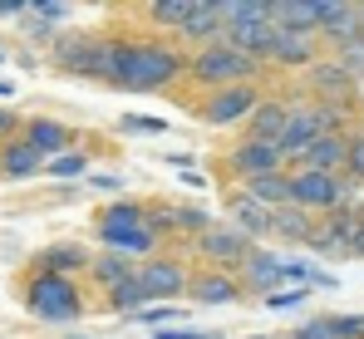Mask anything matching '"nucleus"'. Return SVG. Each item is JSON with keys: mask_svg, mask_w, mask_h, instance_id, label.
I'll return each instance as SVG.
<instances>
[{"mask_svg": "<svg viewBox=\"0 0 364 339\" xmlns=\"http://www.w3.org/2000/svg\"><path fill=\"white\" fill-rule=\"evenodd\" d=\"M173 315H178L173 305H163V310H153V305H148V310H138V320H148V325H158V320H173Z\"/></svg>", "mask_w": 364, "mask_h": 339, "instance_id": "41", "label": "nucleus"}, {"mask_svg": "<svg viewBox=\"0 0 364 339\" xmlns=\"http://www.w3.org/2000/svg\"><path fill=\"white\" fill-rule=\"evenodd\" d=\"M335 64L350 74V79H360L364 74V35L355 40V45H345V50H335Z\"/></svg>", "mask_w": 364, "mask_h": 339, "instance_id": "34", "label": "nucleus"}, {"mask_svg": "<svg viewBox=\"0 0 364 339\" xmlns=\"http://www.w3.org/2000/svg\"><path fill=\"white\" fill-rule=\"evenodd\" d=\"M0 59H5V55H0Z\"/></svg>", "mask_w": 364, "mask_h": 339, "instance_id": "48", "label": "nucleus"}, {"mask_svg": "<svg viewBox=\"0 0 364 339\" xmlns=\"http://www.w3.org/2000/svg\"><path fill=\"white\" fill-rule=\"evenodd\" d=\"M330 335L335 339H364V315H335L330 320Z\"/></svg>", "mask_w": 364, "mask_h": 339, "instance_id": "35", "label": "nucleus"}, {"mask_svg": "<svg viewBox=\"0 0 364 339\" xmlns=\"http://www.w3.org/2000/svg\"><path fill=\"white\" fill-rule=\"evenodd\" d=\"M187 69H192V79H202L212 89H227V84H251L261 74V59L237 55L227 45H207V50H197V59H187Z\"/></svg>", "mask_w": 364, "mask_h": 339, "instance_id": "3", "label": "nucleus"}, {"mask_svg": "<svg viewBox=\"0 0 364 339\" xmlns=\"http://www.w3.org/2000/svg\"><path fill=\"white\" fill-rule=\"evenodd\" d=\"M197 246H202V256L217 261V266H242V256L251 251V241H246L237 226H207V231L197 236Z\"/></svg>", "mask_w": 364, "mask_h": 339, "instance_id": "11", "label": "nucleus"}, {"mask_svg": "<svg viewBox=\"0 0 364 339\" xmlns=\"http://www.w3.org/2000/svg\"><path fill=\"white\" fill-rule=\"evenodd\" d=\"M217 10H222V25H227V30H237V25H261V20L271 15L266 0H222Z\"/></svg>", "mask_w": 364, "mask_h": 339, "instance_id": "27", "label": "nucleus"}, {"mask_svg": "<svg viewBox=\"0 0 364 339\" xmlns=\"http://www.w3.org/2000/svg\"><path fill=\"white\" fill-rule=\"evenodd\" d=\"M355 202V182L340 172H310V168H296L291 172V207L301 212H335V207H350Z\"/></svg>", "mask_w": 364, "mask_h": 339, "instance_id": "2", "label": "nucleus"}, {"mask_svg": "<svg viewBox=\"0 0 364 339\" xmlns=\"http://www.w3.org/2000/svg\"><path fill=\"white\" fill-rule=\"evenodd\" d=\"M315 138H320V104H305V99H296V104H291V113H286L281 138H276L281 158H286V163H296V158H301Z\"/></svg>", "mask_w": 364, "mask_h": 339, "instance_id": "6", "label": "nucleus"}, {"mask_svg": "<svg viewBox=\"0 0 364 339\" xmlns=\"http://www.w3.org/2000/svg\"><path fill=\"white\" fill-rule=\"evenodd\" d=\"M89 271H94V281L104 285V290H114L119 281H128L138 266L128 261V256H119V251H109V256H99V261H89Z\"/></svg>", "mask_w": 364, "mask_h": 339, "instance_id": "28", "label": "nucleus"}, {"mask_svg": "<svg viewBox=\"0 0 364 339\" xmlns=\"http://www.w3.org/2000/svg\"><path fill=\"white\" fill-rule=\"evenodd\" d=\"M40 168H45V163H40L20 138H10V143L0 148V172H5V177H35Z\"/></svg>", "mask_w": 364, "mask_h": 339, "instance_id": "26", "label": "nucleus"}, {"mask_svg": "<svg viewBox=\"0 0 364 339\" xmlns=\"http://www.w3.org/2000/svg\"><path fill=\"white\" fill-rule=\"evenodd\" d=\"M109 305L119 310V315H138V310H148V290L138 285V276H128L109 290Z\"/></svg>", "mask_w": 364, "mask_h": 339, "instance_id": "29", "label": "nucleus"}, {"mask_svg": "<svg viewBox=\"0 0 364 339\" xmlns=\"http://www.w3.org/2000/svg\"><path fill=\"white\" fill-rule=\"evenodd\" d=\"M20 143H25V148H30V153L45 163V158H55V153H64V148L74 143V133H69L64 123H55V118H30Z\"/></svg>", "mask_w": 364, "mask_h": 339, "instance_id": "14", "label": "nucleus"}, {"mask_svg": "<svg viewBox=\"0 0 364 339\" xmlns=\"http://www.w3.org/2000/svg\"><path fill=\"white\" fill-rule=\"evenodd\" d=\"M182 69H187V59L173 45H123V64L114 84H123V89H163Z\"/></svg>", "mask_w": 364, "mask_h": 339, "instance_id": "1", "label": "nucleus"}, {"mask_svg": "<svg viewBox=\"0 0 364 339\" xmlns=\"http://www.w3.org/2000/svg\"><path fill=\"white\" fill-rule=\"evenodd\" d=\"M60 64L64 69H74V74H99V40H79V35H69L60 45Z\"/></svg>", "mask_w": 364, "mask_h": 339, "instance_id": "24", "label": "nucleus"}, {"mask_svg": "<svg viewBox=\"0 0 364 339\" xmlns=\"http://www.w3.org/2000/svg\"><path fill=\"white\" fill-rule=\"evenodd\" d=\"M30 15L35 20H64V5H55V0L50 5H30Z\"/></svg>", "mask_w": 364, "mask_h": 339, "instance_id": "40", "label": "nucleus"}, {"mask_svg": "<svg viewBox=\"0 0 364 339\" xmlns=\"http://www.w3.org/2000/svg\"><path fill=\"white\" fill-rule=\"evenodd\" d=\"M50 172H55V177H74V172H84V158H79V153H64V158L50 163Z\"/></svg>", "mask_w": 364, "mask_h": 339, "instance_id": "37", "label": "nucleus"}, {"mask_svg": "<svg viewBox=\"0 0 364 339\" xmlns=\"http://www.w3.org/2000/svg\"><path fill=\"white\" fill-rule=\"evenodd\" d=\"M310 89L320 94V104H350L355 79H350L335 59H315V64H310Z\"/></svg>", "mask_w": 364, "mask_h": 339, "instance_id": "15", "label": "nucleus"}, {"mask_svg": "<svg viewBox=\"0 0 364 339\" xmlns=\"http://www.w3.org/2000/svg\"><path fill=\"white\" fill-rule=\"evenodd\" d=\"M345 143H350V133H320L301 158H296V168L335 172V177H340V172H345Z\"/></svg>", "mask_w": 364, "mask_h": 339, "instance_id": "13", "label": "nucleus"}, {"mask_svg": "<svg viewBox=\"0 0 364 339\" xmlns=\"http://www.w3.org/2000/svg\"><path fill=\"white\" fill-rule=\"evenodd\" d=\"M15 128H20V118H15L10 109H0V143H10V133H15Z\"/></svg>", "mask_w": 364, "mask_h": 339, "instance_id": "42", "label": "nucleus"}, {"mask_svg": "<svg viewBox=\"0 0 364 339\" xmlns=\"http://www.w3.org/2000/svg\"><path fill=\"white\" fill-rule=\"evenodd\" d=\"M281 266H286L281 256L251 246V251L242 256V266H237V271H242L237 285H242V290H261V295H271V290H281Z\"/></svg>", "mask_w": 364, "mask_h": 339, "instance_id": "9", "label": "nucleus"}, {"mask_svg": "<svg viewBox=\"0 0 364 339\" xmlns=\"http://www.w3.org/2000/svg\"><path fill=\"white\" fill-rule=\"evenodd\" d=\"M89 256L79 251V246H50V251H40V276H64V271H74V266H84Z\"/></svg>", "mask_w": 364, "mask_h": 339, "instance_id": "30", "label": "nucleus"}, {"mask_svg": "<svg viewBox=\"0 0 364 339\" xmlns=\"http://www.w3.org/2000/svg\"><path fill=\"white\" fill-rule=\"evenodd\" d=\"M187 0H158V5H148V20H158V25H168V30H182V20H187Z\"/></svg>", "mask_w": 364, "mask_h": 339, "instance_id": "31", "label": "nucleus"}, {"mask_svg": "<svg viewBox=\"0 0 364 339\" xmlns=\"http://www.w3.org/2000/svg\"><path fill=\"white\" fill-rule=\"evenodd\" d=\"M232 217H237L232 226L242 231V236L251 241V246H256L261 236H271V212H266L261 202H251L246 192H232Z\"/></svg>", "mask_w": 364, "mask_h": 339, "instance_id": "20", "label": "nucleus"}, {"mask_svg": "<svg viewBox=\"0 0 364 339\" xmlns=\"http://www.w3.org/2000/svg\"><path fill=\"white\" fill-rule=\"evenodd\" d=\"M310 212H301V207H276L271 212V236H281V241H296V246H305V236H310Z\"/></svg>", "mask_w": 364, "mask_h": 339, "instance_id": "25", "label": "nucleus"}, {"mask_svg": "<svg viewBox=\"0 0 364 339\" xmlns=\"http://www.w3.org/2000/svg\"><path fill=\"white\" fill-rule=\"evenodd\" d=\"M123 128H128V133H163L158 118H123Z\"/></svg>", "mask_w": 364, "mask_h": 339, "instance_id": "39", "label": "nucleus"}, {"mask_svg": "<svg viewBox=\"0 0 364 339\" xmlns=\"http://www.w3.org/2000/svg\"><path fill=\"white\" fill-rule=\"evenodd\" d=\"M133 276L148 290V300H173V295L187 290V271H182L178 261H143Z\"/></svg>", "mask_w": 364, "mask_h": 339, "instance_id": "10", "label": "nucleus"}, {"mask_svg": "<svg viewBox=\"0 0 364 339\" xmlns=\"http://www.w3.org/2000/svg\"><path fill=\"white\" fill-rule=\"evenodd\" d=\"M286 339H291V335H286Z\"/></svg>", "mask_w": 364, "mask_h": 339, "instance_id": "49", "label": "nucleus"}, {"mask_svg": "<svg viewBox=\"0 0 364 339\" xmlns=\"http://www.w3.org/2000/svg\"><path fill=\"white\" fill-rule=\"evenodd\" d=\"M345 177L355 187L364 182V133H350V143H345Z\"/></svg>", "mask_w": 364, "mask_h": 339, "instance_id": "33", "label": "nucleus"}, {"mask_svg": "<svg viewBox=\"0 0 364 339\" xmlns=\"http://www.w3.org/2000/svg\"><path fill=\"white\" fill-rule=\"evenodd\" d=\"M163 217H173L168 226H178V231H192V236H202V231L212 226V217H207V212H197V207H168Z\"/></svg>", "mask_w": 364, "mask_h": 339, "instance_id": "32", "label": "nucleus"}, {"mask_svg": "<svg viewBox=\"0 0 364 339\" xmlns=\"http://www.w3.org/2000/svg\"><path fill=\"white\" fill-rule=\"evenodd\" d=\"M128 231H148V207L143 202H114L99 217V236H128Z\"/></svg>", "mask_w": 364, "mask_h": 339, "instance_id": "22", "label": "nucleus"}, {"mask_svg": "<svg viewBox=\"0 0 364 339\" xmlns=\"http://www.w3.org/2000/svg\"><path fill=\"white\" fill-rule=\"evenodd\" d=\"M350 256H364V217H360V231H355V241H350Z\"/></svg>", "mask_w": 364, "mask_h": 339, "instance_id": "43", "label": "nucleus"}, {"mask_svg": "<svg viewBox=\"0 0 364 339\" xmlns=\"http://www.w3.org/2000/svg\"><path fill=\"white\" fill-rule=\"evenodd\" d=\"M266 64H281V69H310L315 64V35H291V30H276L271 50H266Z\"/></svg>", "mask_w": 364, "mask_h": 339, "instance_id": "16", "label": "nucleus"}, {"mask_svg": "<svg viewBox=\"0 0 364 339\" xmlns=\"http://www.w3.org/2000/svg\"><path fill=\"white\" fill-rule=\"evenodd\" d=\"M187 295L202 300V305H232L242 295V285H237L232 271H202L197 281H187Z\"/></svg>", "mask_w": 364, "mask_h": 339, "instance_id": "19", "label": "nucleus"}, {"mask_svg": "<svg viewBox=\"0 0 364 339\" xmlns=\"http://www.w3.org/2000/svg\"><path fill=\"white\" fill-rule=\"evenodd\" d=\"M0 99H10V84H0Z\"/></svg>", "mask_w": 364, "mask_h": 339, "instance_id": "45", "label": "nucleus"}, {"mask_svg": "<svg viewBox=\"0 0 364 339\" xmlns=\"http://www.w3.org/2000/svg\"><path fill=\"white\" fill-rule=\"evenodd\" d=\"M291 339H335V335H330V320H310L301 335H291Z\"/></svg>", "mask_w": 364, "mask_h": 339, "instance_id": "38", "label": "nucleus"}, {"mask_svg": "<svg viewBox=\"0 0 364 339\" xmlns=\"http://www.w3.org/2000/svg\"><path fill=\"white\" fill-rule=\"evenodd\" d=\"M25 300H30V315H40V320H79V310H84V300H79V290L64 281V276H30L25 285Z\"/></svg>", "mask_w": 364, "mask_h": 339, "instance_id": "4", "label": "nucleus"}, {"mask_svg": "<svg viewBox=\"0 0 364 339\" xmlns=\"http://www.w3.org/2000/svg\"><path fill=\"white\" fill-rule=\"evenodd\" d=\"M286 113H291V104H281V99H261L256 109H251V138L256 143H276L281 138V128H286Z\"/></svg>", "mask_w": 364, "mask_h": 339, "instance_id": "23", "label": "nucleus"}, {"mask_svg": "<svg viewBox=\"0 0 364 339\" xmlns=\"http://www.w3.org/2000/svg\"><path fill=\"white\" fill-rule=\"evenodd\" d=\"M266 20L276 30H291V35H315L320 30V0H271Z\"/></svg>", "mask_w": 364, "mask_h": 339, "instance_id": "12", "label": "nucleus"}, {"mask_svg": "<svg viewBox=\"0 0 364 339\" xmlns=\"http://www.w3.org/2000/svg\"><path fill=\"white\" fill-rule=\"evenodd\" d=\"M301 300H310V295H305V285H301V290H271V295H266V305H271V310H296Z\"/></svg>", "mask_w": 364, "mask_h": 339, "instance_id": "36", "label": "nucleus"}, {"mask_svg": "<svg viewBox=\"0 0 364 339\" xmlns=\"http://www.w3.org/2000/svg\"><path fill=\"white\" fill-rule=\"evenodd\" d=\"M256 104H261V94H256L251 84H227V89H212V99H202V104H197V118H207V123L227 128V123L251 118Z\"/></svg>", "mask_w": 364, "mask_h": 339, "instance_id": "5", "label": "nucleus"}, {"mask_svg": "<svg viewBox=\"0 0 364 339\" xmlns=\"http://www.w3.org/2000/svg\"><path fill=\"white\" fill-rule=\"evenodd\" d=\"M222 10H217V0H202V5H192L187 10V20H182L178 35H187V40H202V50L207 45H222Z\"/></svg>", "mask_w": 364, "mask_h": 339, "instance_id": "17", "label": "nucleus"}, {"mask_svg": "<svg viewBox=\"0 0 364 339\" xmlns=\"http://www.w3.org/2000/svg\"><path fill=\"white\" fill-rule=\"evenodd\" d=\"M15 10H20L15 0H0V15H15Z\"/></svg>", "mask_w": 364, "mask_h": 339, "instance_id": "44", "label": "nucleus"}, {"mask_svg": "<svg viewBox=\"0 0 364 339\" xmlns=\"http://www.w3.org/2000/svg\"><path fill=\"white\" fill-rule=\"evenodd\" d=\"M251 202H261L266 212H276V207H291V172H266V177H251L242 187Z\"/></svg>", "mask_w": 364, "mask_h": 339, "instance_id": "21", "label": "nucleus"}, {"mask_svg": "<svg viewBox=\"0 0 364 339\" xmlns=\"http://www.w3.org/2000/svg\"><path fill=\"white\" fill-rule=\"evenodd\" d=\"M271 40H276V25H271V20H261V25H237V30H222V45H227V50L251 55V59H261V64H266Z\"/></svg>", "mask_w": 364, "mask_h": 339, "instance_id": "18", "label": "nucleus"}, {"mask_svg": "<svg viewBox=\"0 0 364 339\" xmlns=\"http://www.w3.org/2000/svg\"><path fill=\"white\" fill-rule=\"evenodd\" d=\"M227 168L242 172L246 182H251V177H266V172H286V158H281L276 143H256V138H246V143H237V148L227 153Z\"/></svg>", "mask_w": 364, "mask_h": 339, "instance_id": "7", "label": "nucleus"}, {"mask_svg": "<svg viewBox=\"0 0 364 339\" xmlns=\"http://www.w3.org/2000/svg\"><path fill=\"white\" fill-rule=\"evenodd\" d=\"M69 339H84V335H69Z\"/></svg>", "mask_w": 364, "mask_h": 339, "instance_id": "46", "label": "nucleus"}, {"mask_svg": "<svg viewBox=\"0 0 364 339\" xmlns=\"http://www.w3.org/2000/svg\"><path fill=\"white\" fill-rule=\"evenodd\" d=\"M360 15H364V5H360Z\"/></svg>", "mask_w": 364, "mask_h": 339, "instance_id": "47", "label": "nucleus"}, {"mask_svg": "<svg viewBox=\"0 0 364 339\" xmlns=\"http://www.w3.org/2000/svg\"><path fill=\"white\" fill-rule=\"evenodd\" d=\"M315 35H325L335 50H345V45H355L364 35V15L360 5H335V0H320V30Z\"/></svg>", "mask_w": 364, "mask_h": 339, "instance_id": "8", "label": "nucleus"}]
</instances>
